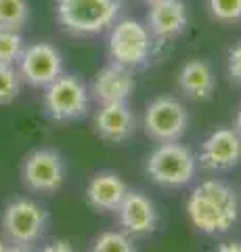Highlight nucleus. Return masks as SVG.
Returning <instances> with one entry per match:
<instances>
[{
  "instance_id": "nucleus-2",
  "label": "nucleus",
  "mask_w": 241,
  "mask_h": 252,
  "mask_svg": "<svg viewBox=\"0 0 241 252\" xmlns=\"http://www.w3.org/2000/svg\"><path fill=\"white\" fill-rule=\"evenodd\" d=\"M55 13L61 30L76 38L107 32L122 13V0H57Z\"/></svg>"
},
{
  "instance_id": "nucleus-4",
  "label": "nucleus",
  "mask_w": 241,
  "mask_h": 252,
  "mask_svg": "<svg viewBox=\"0 0 241 252\" xmlns=\"http://www.w3.org/2000/svg\"><path fill=\"white\" fill-rule=\"evenodd\" d=\"M197 172V156L187 145L172 141L160 143L147 158V175L161 187H183L191 183Z\"/></svg>"
},
{
  "instance_id": "nucleus-7",
  "label": "nucleus",
  "mask_w": 241,
  "mask_h": 252,
  "mask_svg": "<svg viewBox=\"0 0 241 252\" xmlns=\"http://www.w3.org/2000/svg\"><path fill=\"white\" fill-rule=\"evenodd\" d=\"M187 126H189V114L178 99L164 94L147 103L143 114V128L145 135L155 143L181 141L187 132Z\"/></svg>"
},
{
  "instance_id": "nucleus-14",
  "label": "nucleus",
  "mask_w": 241,
  "mask_h": 252,
  "mask_svg": "<svg viewBox=\"0 0 241 252\" xmlns=\"http://www.w3.org/2000/svg\"><path fill=\"white\" fill-rule=\"evenodd\" d=\"M95 130L109 143H124L136 132V116L128 101L124 103H103L95 114Z\"/></svg>"
},
{
  "instance_id": "nucleus-24",
  "label": "nucleus",
  "mask_w": 241,
  "mask_h": 252,
  "mask_svg": "<svg viewBox=\"0 0 241 252\" xmlns=\"http://www.w3.org/2000/svg\"><path fill=\"white\" fill-rule=\"evenodd\" d=\"M216 252H241V244L239 242H227V244H220Z\"/></svg>"
},
{
  "instance_id": "nucleus-5",
  "label": "nucleus",
  "mask_w": 241,
  "mask_h": 252,
  "mask_svg": "<svg viewBox=\"0 0 241 252\" xmlns=\"http://www.w3.org/2000/svg\"><path fill=\"white\" fill-rule=\"evenodd\" d=\"M90 91L80 78L61 74L44 86V112L57 122L80 120L88 114Z\"/></svg>"
},
{
  "instance_id": "nucleus-23",
  "label": "nucleus",
  "mask_w": 241,
  "mask_h": 252,
  "mask_svg": "<svg viewBox=\"0 0 241 252\" xmlns=\"http://www.w3.org/2000/svg\"><path fill=\"white\" fill-rule=\"evenodd\" d=\"M40 252H76V250L72 246V242H67V240H55V242L46 244V246Z\"/></svg>"
},
{
  "instance_id": "nucleus-15",
  "label": "nucleus",
  "mask_w": 241,
  "mask_h": 252,
  "mask_svg": "<svg viewBox=\"0 0 241 252\" xmlns=\"http://www.w3.org/2000/svg\"><path fill=\"white\" fill-rule=\"evenodd\" d=\"M128 193V185L115 172H97L88 181L86 202L99 212H115Z\"/></svg>"
},
{
  "instance_id": "nucleus-18",
  "label": "nucleus",
  "mask_w": 241,
  "mask_h": 252,
  "mask_svg": "<svg viewBox=\"0 0 241 252\" xmlns=\"http://www.w3.org/2000/svg\"><path fill=\"white\" fill-rule=\"evenodd\" d=\"M90 252H136V246L124 231H103L92 242Z\"/></svg>"
},
{
  "instance_id": "nucleus-20",
  "label": "nucleus",
  "mask_w": 241,
  "mask_h": 252,
  "mask_svg": "<svg viewBox=\"0 0 241 252\" xmlns=\"http://www.w3.org/2000/svg\"><path fill=\"white\" fill-rule=\"evenodd\" d=\"M23 49V38L17 30H2L0 28V63H17V59L21 57Z\"/></svg>"
},
{
  "instance_id": "nucleus-11",
  "label": "nucleus",
  "mask_w": 241,
  "mask_h": 252,
  "mask_svg": "<svg viewBox=\"0 0 241 252\" xmlns=\"http://www.w3.org/2000/svg\"><path fill=\"white\" fill-rule=\"evenodd\" d=\"M136 89V80L132 69L120 65L115 61H109L103 65L92 78L90 84V99H95L99 105L103 103H124L132 97Z\"/></svg>"
},
{
  "instance_id": "nucleus-12",
  "label": "nucleus",
  "mask_w": 241,
  "mask_h": 252,
  "mask_svg": "<svg viewBox=\"0 0 241 252\" xmlns=\"http://www.w3.org/2000/svg\"><path fill=\"white\" fill-rule=\"evenodd\" d=\"M189 15L183 0H158L149 4L145 26L149 28L155 42H170L187 30Z\"/></svg>"
},
{
  "instance_id": "nucleus-3",
  "label": "nucleus",
  "mask_w": 241,
  "mask_h": 252,
  "mask_svg": "<svg viewBox=\"0 0 241 252\" xmlns=\"http://www.w3.org/2000/svg\"><path fill=\"white\" fill-rule=\"evenodd\" d=\"M153 44L155 40L149 28L138 19L124 17L109 28L107 51H109V59L120 65H126L130 69L143 67L151 59Z\"/></svg>"
},
{
  "instance_id": "nucleus-6",
  "label": "nucleus",
  "mask_w": 241,
  "mask_h": 252,
  "mask_svg": "<svg viewBox=\"0 0 241 252\" xmlns=\"http://www.w3.org/2000/svg\"><path fill=\"white\" fill-rule=\"evenodd\" d=\"M49 212L29 198H19L6 204L2 212V231L13 244L32 246L44 235L49 227Z\"/></svg>"
},
{
  "instance_id": "nucleus-8",
  "label": "nucleus",
  "mask_w": 241,
  "mask_h": 252,
  "mask_svg": "<svg viewBox=\"0 0 241 252\" xmlns=\"http://www.w3.org/2000/svg\"><path fill=\"white\" fill-rule=\"evenodd\" d=\"M21 179L34 193H55L65 181V162L55 149H34L21 164Z\"/></svg>"
},
{
  "instance_id": "nucleus-10",
  "label": "nucleus",
  "mask_w": 241,
  "mask_h": 252,
  "mask_svg": "<svg viewBox=\"0 0 241 252\" xmlns=\"http://www.w3.org/2000/svg\"><path fill=\"white\" fill-rule=\"evenodd\" d=\"M241 162V135L235 128H216L204 139L197 164L210 172L231 170Z\"/></svg>"
},
{
  "instance_id": "nucleus-9",
  "label": "nucleus",
  "mask_w": 241,
  "mask_h": 252,
  "mask_svg": "<svg viewBox=\"0 0 241 252\" xmlns=\"http://www.w3.org/2000/svg\"><path fill=\"white\" fill-rule=\"evenodd\" d=\"M17 72L21 76V82L44 89L63 74V55L55 44L34 42L26 46L17 59Z\"/></svg>"
},
{
  "instance_id": "nucleus-13",
  "label": "nucleus",
  "mask_w": 241,
  "mask_h": 252,
  "mask_svg": "<svg viewBox=\"0 0 241 252\" xmlns=\"http://www.w3.org/2000/svg\"><path fill=\"white\" fill-rule=\"evenodd\" d=\"M118 220L124 233L130 238H145L158 227V210L155 204L143 191H130L118 206Z\"/></svg>"
},
{
  "instance_id": "nucleus-19",
  "label": "nucleus",
  "mask_w": 241,
  "mask_h": 252,
  "mask_svg": "<svg viewBox=\"0 0 241 252\" xmlns=\"http://www.w3.org/2000/svg\"><path fill=\"white\" fill-rule=\"evenodd\" d=\"M21 91V76L9 63H0V105H9Z\"/></svg>"
},
{
  "instance_id": "nucleus-28",
  "label": "nucleus",
  "mask_w": 241,
  "mask_h": 252,
  "mask_svg": "<svg viewBox=\"0 0 241 252\" xmlns=\"http://www.w3.org/2000/svg\"><path fill=\"white\" fill-rule=\"evenodd\" d=\"M143 2H147V4H153V2H158V0H143Z\"/></svg>"
},
{
  "instance_id": "nucleus-1",
  "label": "nucleus",
  "mask_w": 241,
  "mask_h": 252,
  "mask_svg": "<svg viewBox=\"0 0 241 252\" xmlns=\"http://www.w3.org/2000/svg\"><path fill=\"white\" fill-rule=\"evenodd\" d=\"M187 217L197 231L206 235L227 233L239 219V200L231 185L220 179H208L191 191Z\"/></svg>"
},
{
  "instance_id": "nucleus-26",
  "label": "nucleus",
  "mask_w": 241,
  "mask_h": 252,
  "mask_svg": "<svg viewBox=\"0 0 241 252\" xmlns=\"http://www.w3.org/2000/svg\"><path fill=\"white\" fill-rule=\"evenodd\" d=\"M235 130L241 135V107H239V112H237V116H235Z\"/></svg>"
},
{
  "instance_id": "nucleus-22",
  "label": "nucleus",
  "mask_w": 241,
  "mask_h": 252,
  "mask_svg": "<svg viewBox=\"0 0 241 252\" xmlns=\"http://www.w3.org/2000/svg\"><path fill=\"white\" fill-rule=\"evenodd\" d=\"M227 72L233 82L241 84V42L231 46L227 53Z\"/></svg>"
},
{
  "instance_id": "nucleus-17",
  "label": "nucleus",
  "mask_w": 241,
  "mask_h": 252,
  "mask_svg": "<svg viewBox=\"0 0 241 252\" xmlns=\"http://www.w3.org/2000/svg\"><path fill=\"white\" fill-rule=\"evenodd\" d=\"M29 9L27 0H0V28L2 30H17L21 32L29 21Z\"/></svg>"
},
{
  "instance_id": "nucleus-16",
  "label": "nucleus",
  "mask_w": 241,
  "mask_h": 252,
  "mask_svg": "<svg viewBox=\"0 0 241 252\" xmlns=\"http://www.w3.org/2000/svg\"><path fill=\"white\" fill-rule=\"evenodd\" d=\"M178 89L193 101H206L216 91V76L204 59H191L178 72Z\"/></svg>"
},
{
  "instance_id": "nucleus-25",
  "label": "nucleus",
  "mask_w": 241,
  "mask_h": 252,
  "mask_svg": "<svg viewBox=\"0 0 241 252\" xmlns=\"http://www.w3.org/2000/svg\"><path fill=\"white\" fill-rule=\"evenodd\" d=\"M6 252H32L29 246H21V244H13V246L6 248Z\"/></svg>"
},
{
  "instance_id": "nucleus-27",
  "label": "nucleus",
  "mask_w": 241,
  "mask_h": 252,
  "mask_svg": "<svg viewBox=\"0 0 241 252\" xmlns=\"http://www.w3.org/2000/svg\"><path fill=\"white\" fill-rule=\"evenodd\" d=\"M6 248H9V246H6V244H4L2 240H0V252H6Z\"/></svg>"
},
{
  "instance_id": "nucleus-21",
  "label": "nucleus",
  "mask_w": 241,
  "mask_h": 252,
  "mask_svg": "<svg viewBox=\"0 0 241 252\" xmlns=\"http://www.w3.org/2000/svg\"><path fill=\"white\" fill-rule=\"evenodd\" d=\"M208 13L220 23L241 21V0H206Z\"/></svg>"
}]
</instances>
